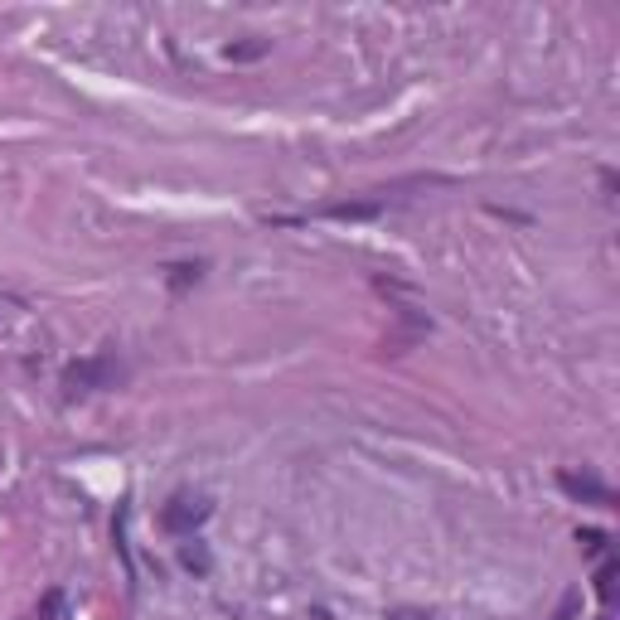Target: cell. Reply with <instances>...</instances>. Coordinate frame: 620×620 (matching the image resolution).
<instances>
[{
  "label": "cell",
  "instance_id": "obj_1",
  "mask_svg": "<svg viewBox=\"0 0 620 620\" xmlns=\"http://www.w3.org/2000/svg\"><path fill=\"white\" fill-rule=\"evenodd\" d=\"M122 373L126 369L117 364V354H93V359H78V364L63 369V388H68V398H78V393H102V388H117Z\"/></svg>",
  "mask_w": 620,
  "mask_h": 620
},
{
  "label": "cell",
  "instance_id": "obj_2",
  "mask_svg": "<svg viewBox=\"0 0 620 620\" xmlns=\"http://www.w3.org/2000/svg\"><path fill=\"white\" fill-rule=\"evenodd\" d=\"M209 514H214V504H209V499L180 490V495H170V504L160 509V524L170 528V533H194V528L204 524Z\"/></svg>",
  "mask_w": 620,
  "mask_h": 620
},
{
  "label": "cell",
  "instance_id": "obj_3",
  "mask_svg": "<svg viewBox=\"0 0 620 620\" xmlns=\"http://www.w3.org/2000/svg\"><path fill=\"white\" fill-rule=\"evenodd\" d=\"M558 485H562V495L582 499V504H596V509H616V490H611L606 480H596L591 470H562Z\"/></svg>",
  "mask_w": 620,
  "mask_h": 620
},
{
  "label": "cell",
  "instance_id": "obj_4",
  "mask_svg": "<svg viewBox=\"0 0 620 620\" xmlns=\"http://www.w3.org/2000/svg\"><path fill=\"white\" fill-rule=\"evenodd\" d=\"M383 204H388V199H349V204H330L325 214L330 218H373V214H383Z\"/></svg>",
  "mask_w": 620,
  "mask_h": 620
},
{
  "label": "cell",
  "instance_id": "obj_5",
  "mask_svg": "<svg viewBox=\"0 0 620 620\" xmlns=\"http://www.w3.org/2000/svg\"><path fill=\"white\" fill-rule=\"evenodd\" d=\"M616 577H620V562H601V572H596V596H601V606L616 601Z\"/></svg>",
  "mask_w": 620,
  "mask_h": 620
},
{
  "label": "cell",
  "instance_id": "obj_6",
  "mask_svg": "<svg viewBox=\"0 0 620 620\" xmlns=\"http://www.w3.org/2000/svg\"><path fill=\"white\" fill-rule=\"evenodd\" d=\"M180 562H185L189 572H209V553H204L199 543H185V548H180Z\"/></svg>",
  "mask_w": 620,
  "mask_h": 620
},
{
  "label": "cell",
  "instance_id": "obj_7",
  "mask_svg": "<svg viewBox=\"0 0 620 620\" xmlns=\"http://www.w3.org/2000/svg\"><path fill=\"white\" fill-rule=\"evenodd\" d=\"M267 54V39H252V44H233L228 59H262Z\"/></svg>",
  "mask_w": 620,
  "mask_h": 620
},
{
  "label": "cell",
  "instance_id": "obj_8",
  "mask_svg": "<svg viewBox=\"0 0 620 620\" xmlns=\"http://www.w3.org/2000/svg\"><path fill=\"white\" fill-rule=\"evenodd\" d=\"M577 611H582V591H567V596H562V606H558V616H553V620H577Z\"/></svg>",
  "mask_w": 620,
  "mask_h": 620
},
{
  "label": "cell",
  "instance_id": "obj_9",
  "mask_svg": "<svg viewBox=\"0 0 620 620\" xmlns=\"http://www.w3.org/2000/svg\"><path fill=\"white\" fill-rule=\"evenodd\" d=\"M39 620H63V596H59V591H49V596H44V611H39Z\"/></svg>",
  "mask_w": 620,
  "mask_h": 620
},
{
  "label": "cell",
  "instance_id": "obj_10",
  "mask_svg": "<svg viewBox=\"0 0 620 620\" xmlns=\"http://www.w3.org/2000/svg\"><path fill=\"white\" fill-rule=\"evenodd\" d=\"M582 548L587 553H606V533L601 528H582Z\"/></svg>",
  "mask_w": 620,
  "mask_h": 620
}]
</instances>
